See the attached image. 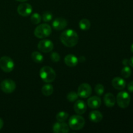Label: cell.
<instances>
[{
  "label": "cell",
  "mask_w": 133,
  "mask_h": 133,
  "mask_svg": "<svg viewBox=\"0 0 133 133\" xmlns=\"http://www.w3.org/2000/svg\"><path fill=\"white\" fill-rule=\"evenodd\" d=\"M60 38L65 46L72 48L77 44L79 36L75 31L72 29H68L62 32Z\"/></svg>",
  "instance_id": "obj_1"
},
{
  "label": "cell",
  "mask_w": 133,
  "mask_h": 133,
  "mask_svg": "<svg viewBox=\"0 0 133 133\" xmlns=\"http://www.w3.org/2000/svg\"><path fill=\"white\" fill-rule=\"evenodd\" d=\"M40 76L43 81L45 83H51L56 79V73L52 68L45 66L40 69Z\"/></svg>",
  "instance_id": "obj_2"
},
{
  "label": "cell",
  "mask_w": 133,
  "mask_h": 133,
  "mask_svg": "<svg viewBox=\"0 0 133 133\" xmlns=\"http://www.w3.org/2000/svg\"><path fill=\"white\" fill-rule=\"evenodd\" d=\"M85 120L80 115H74L69 119V127L74 131H79L84 127Z\"/></svg>",
  "instance_id": "obj_3"
},
{
  "label": "cell",
  "mask_w": 133,
  "mask_h": 133,
  "mask_svg": "<svg viewBox=\"0 0 133 133\" xmlns=\"http://www.w3.org/2000/svg\"><path fill=\"white\" fill-rule=\"evenodd\" d=\"M52 30L51 26L46 23H43L36 27L34 31V35L38 38H44L49 36Z\"/></svg>",
  "instance_id": "obj_4"
},
{
  "label": "cell",
  "mask_w": 133,
  "mask_h": 133,
  "mask_svg": "<svg viewBox=\"0 0 133 133\" xmlns=\"http://www.w3.org/2000/svg\"><path fill=\"white\" fill-rule=\"evenodd\" d=\"M131 101V97L128 92L122 91L117 95L116 102L118 106L122 109H126L129 107Z\"/></svg>",
  "instance_id": "obj_5"
},
{
  "label": "cell",
  "mask_w": 133,
  "mask_h": 133,
  "mask_svg": "<svg viewBox=\"0 0 133 133\" xmlns=\"http://www.w3.org/2000/svg\"><path fill=\"white\" fill-rule=\"evenodd\" d=\"M0 68L3 71L9 73L13 70L14 68V62L10 57L4 56L0 58Z\"/></svg>",
  "instance_id": "obj_6"
},
{
  "label": "cell",
  "mask_w": 133,
  "mask_h": 133,
  "mask_svg": "<svg viewBox=\"0 0 133 133\" xmlns=\"http://www.w3.org/2000/svg\"><path fill=\"white\" fill-rule=\"evenodd\" d=\"M15 82L12 79H5L1 83V89L5 93L10 94L12 93L16 89Z\"/></svg>",
  "instance_id": "obj_7"
},
{
  "label": "cell",
  "mask_w": 133,
  "mask_h": 133,
  "mask_svg": "<svg viewBox=\"0 0 133 133\" xmlns=\"http://www.w3.org/2000/svg\"><path fill=\"white\" fill-rule=\"evenodd\" d=\"M53 43L49 40H42L38 44V49L43 53H49L53 49Z\"/></svg>",
  "instance_id": "obj_8"
},
{
  "label": "cell",
  "mask_w": 133,
  "mask_h": 133,
  "mask_svg": "<svg viewBox=\"0 0 133 133\" xmlns=\"http://www.w3.org/2000/svg\"><path fill=\"white\" fill-rule=\"evenodd\" d=\"M77 94L79 97L82 98H87L92 94V88L87 83H83L78 88Z\"/></svg>",
  "instance_id": "obj_9"
},
{
  "label": "cell",
  "mask_w": 133,
  "mask_h": 133,
  "mask_svg": "<svg viewBox=\"0 0 133 133\" xmlns=\"http://www.w3.org/2000/svg\"><path fill=\"white\" fill-rule=\"evenodd\" d=\"M17 11H18V14L22 16L27 17L32 13V8L30 4L23 3H21L18 5Z\"/></svg>",
  "instance_id": "obj_10"
},
{
  "label": "cell",
  "mask_w": 133,
  "mask_h": 133,
  "mask_svg": "<svg viewBox=\"0 0 133 133\" xmlns=\"http://www.w3.org/2000/svg\"><path fill=\"white\" fill-rule=\"evenodd\" d=\"M53 131L55 133H68L70 131V127L64 122H58L53 125Z\"/></svg>",
  "instance_id": "obj_11"
},
{
  "label": "cell",
  "mask_w": 133,
  "mask_h": 133,
  "mask_svg": "<svg viewBox=\"0 0 133 133\" xmlns=\"http://www.w3.org/2000/svg\"><path fill=\"white\" fill-rule=\"evenodd\" d=\"M74 109L77 114H79V115L83 114L87 111V104L85 103L84 101H82V100H77L74 104Z\"/></svg>",
  "instance_id": "obj_12"
},
{
  "label": "cell",
  "mask_w": 133,
  "mask_h": 133,
  "mask_svg": "<svg viewBox=\"0 0 133 133\" xmlns=\"http://www.w3.org/2000/svg\"><path fill=\"white\" fill-rule=\"evenodd\" d=\"M67 21L63 18H57L53 21V27L55 29L62 30L65 29L67 26Z\"/></svg>",
  "instance_id": "obj_13"
},
{
  "label": "cell",
  "mask_w": 133,
  "mask_h": 133,
  "mask_svg": "<svg viewBox=\"0 0 133 133\" xmlns=\"http://www.w3.org/2000/svg\"><path fill=\"white\" fill-rule=\"evenodd\" d=\"M112 85L116 89L121 90H123L125 88L126 82L122 78L116 77L114 78L112 81Z\"/></svg>",
  "instance_id": "obj_14"
},
{
  "label": "cell",
  "mask_w": 133,
  "mask_h": 133,
  "mask_svg": "<svg viewBox=\"0 0 133 133\" xmlns=\"http://www.w3.org/2000/svg\"><path fill=\"white\" fill-rule=\"evenodd\" d=\"M87 104H88V106L91 109H98L101 105V99L99 97L93 96L88 99Z\"/></svg>",
  "instance_id": "obj_15"
},
{
  "label": "cell",
  "mask_w": 133,
  "mask_h": 133,
  "mask_svg": "<svg viewBox=\"0 0 133 133\" xmlns=\"http://www.w3.org/2000/svg\"><path fill=\"white\" fill-rule=\"evenodd\" d=\"M79 59L74 55L69 54L64 58V62L69 67H75L77 65Z\"/></svg>",
  "instance_id": "obj_16"
},
{
  "label": "cell",
  "mask_w": 133,
  "mask_h": 133,
  "mask_svg": "<svg viewBox=\"0 0 133 133\" xmlns=\"http://www.w3.org/2000/svg\"><path fill=\"white\" fill-rule=\"evenodd\" d=\"M104 103L107 107H113L116 103V99L114 95L111 93L106 94L104 96Z\"/></svg>",
  "instance_id": "obj_17"
},
{
  "label": "cell",
  "mask_w": 133,
  "mask_h": 133,
  "mask_svg": "<svg viewBox=\"0 0 133 133\" xmlns=\"http://www.w3.org/2000/svg\"><path fill=\"white\" fill-rule=\"evenodd\" d=\"M89 119L92 122L99 123V122H100L102 120L103 114H101V112L97 111V110H94V111H92L90 113Z\"/></svg>",
  "instance_id": "obj_18"
},
{
  "label": "cell",
  "mask_w": 133,
  "mask_h": 133,
  "mask_svg": "<svg viewBox=\"0 0 133 133\" xmlns=\"http://www.w3.org/2000/svg\"><path fill=\"white\" fill-rule=\"evenodd\" d=\"M42 92L45 96H49L53 93V87L51 84H47L42 88Z\"/></svg>",
  "instance_id": "obj_19"
},
{
  "label": "cell",
  "mask_w": 133,
  "mask_h": 133,
  "mask_svg": "<svg viewBox=\"0 0 133 133\" xmlns=\"http://www.w3.org/2000/svg\"><path fill=\"white\" fill-rule=\"evenodd\" d=\"M91 27V23L88 19L84 18L79 22V27L83 31H88Z\"/></svg>",
  "instance_id": "obj_20"
},
{
  "label": "cell",
  "mask_w": 133,
  "mask_h": 133,
  "mask_svg": "<svg viewBox=\"0 0 133 133\" xmlns=\"http://www.w3.org/2000/svg\"><path fill=\"white\" fill-rule=\"evenodd\" d=\"M31 58L34 62L36 63H42L44 61V57L38 51H34L31 54Z\"/></svg>",
  "instance_id": "obj_21"
},
{
  "label": "cell",
  "mask_w": 133,
  "mask_h": 133,
  "mask_svg": "<svg viewBox=\"0 0 133 133\" xmlns=\"http://www.w3.org/2000/svg\"><path fill=\"white\" fill-rule=\"evenodd\" d=\"M68 118V114L64 111L59 112L58 114L56 115V119L57 122H65Z\"/></svg>",
  "instance_id": "obj_22"
},
{
  "label": "cell",
  "mask_w": 133,
  "mask_h": 133,
  "mask_svg": "<svg viewBox=\"0 0 133 133\" xmlns=\"http://www.w3.org/2000/svg\"><path fill=\"white\" fill-rule=\"evenodd\" d=\"M41 16L37 12H35L32 14L31 16V23L35 25L39 24L41 22Z\"/></svg>",
  "instance_id": "obj_23"
},
{
  "label": "cell",
  "mask_w": 133,
  "mask_h": 133,
  "mask_svg": "<svg viewBox=\"0 0 133 133\" xmlns=\"http://www.w3.org/2000/svg\"><path fill=\"white\" fill-rule=\"evenodd\" d=\"M131 74H132V71L130 67L128 66H125L121 71V74L122 76L125 78H129L131 76Z\"/></svg>",
  "instance_id": "obj_24"
},
{
  "label": "cell",
  "mask_w": 133,
  "mask_h": 133,
  "mask_svg": "<svg viewBox=\"0 0 133 133\" xmlns=\"http://www.w3.org/2000/svg\"><path fill=\"white\" fill-rule=\"evenodd\" d=\"M78 97H79V95L77 92H74V91H71L70 93H68L66 97H67V99L70 102H74V101H77Z\"/></svg>",
  "instance_id": "obj_25"
},
{
  "label": "cell",
  "mask_w": 133,
  "mask_h": 133,
  "mask_svg": "<svg viewBox=\"0 0 133 133\" xmlns=\"http://www.w3.org/2000/svg\"><path fill=\"white\" fill-rule=\"evenodd\" d=\"M104 91H105V88H104L103 85L101 84H96V87H95V92L98 96L103 95V94L104 93Z\"/></svg>",
  "instance_id": "obj_26"
},
{
  "label": "cell",
  "mask_w": 133,
  "mask_h": 133,
  "mask_svg": "<svg viewBox=\"0 0 133 133\" xmlns=\"http://www.w3.org/2000/svg\"><path fill=\"white\" fill-rule=\"evenodd\" d=\"M53 19V15L51 12H45L43 14V20L44 22H50L51 19Z\"/></svg>",
  "instance_id": "obj_27"
},
{
  "label": "cell",
  "mask_w": 133,
  "mask_h": 133,
  "mask_svg": "<svg viewBox=\"0 0 133 133\" xmlns=\"http://www.w3.org/2000/svg\"><path fill=\"white\" fill-rule=\"evenodd\" d=\"M51 58L53 62H58L60 61V59H61V57H60V55L58 53L53 52V53L51 54Z\"/></svg>",
  "instance_id": "obj_28"
},
{
  "label": "cell",
  "mask_w": 133,
  "mask_h": 133,
  "mask_svg": "<svg viewBox=\"0 0 133 133\" xmlns=\"http://www.w3.org/2000/svg\"><path fill=\"white\" fill-rule=\"evenodd\" d=\"M127 89L130 92H133V81H131L127 84Z\"/></svg>",
  "instance_id": "obj_29"
},
{
  "label": "cell",
  "mask_w": 133,
  "mask_h": 133,
  "mask_svg": "<svg viewBox=\"0 0 133 133\" xmlns=\"http://www.w3.org/2000/svg\"><path fill=\"white\" fill-rule=\"evenodd\" d=\"M122 63L124 66H129V60L128 59H124L122 61Z\"/></svg>",
  "instance_id": "obj_30"
},
{
  "label": "cell",
  "mask_w": 133,
  "mask_h": 133,
  "mask_svg": "<svg viewBox=\"0 0 133 133\" xmlns=\"http://www.w3.org/2000/svg\"><path fill=\"white\" fill-rule=\"evenodd\" d=\"M129 65L133 68V57L131 58V59L129 60Z\"/></svg>",
  "instance_id": "obj_31"
},
{
  "label": "cell",
  "mask_w": 133,
  "mask_h": 133,
  "mask_svg": "<svg viewBox=\"0 0 133 133\" xmlns=\"http://www.w3.org/2000/svg\"><path fill=\"white\" fill-rule=\"evenodd\" d=\"M3 126V121L2 119L0 118V130L2 129Z\"/></svg>",
  "instance_id": "obj_32"
},
{
  "label": "cell",
  "mask_w": 133,
  "mask_h": 133,
  "mask_svg": "<svg viewBox=\"0 0 133 133\" xmlns=\"http://www.w3.org/2000/svg\"><path fill=\"white\" fill-rule=\"evenodd\" d=\"M17 1H19V2H25V1H28V0H16Z\"/></svg>",
  "instance_id": "obj_33"
},
{
  "label": "cell",
  "mask_w": 133,
  "mask_h": 133,
  "mask_svg": "<svg viewBox=\"0 0 133 133\" xmlns=\"http://www.w3.org/2000/svg\"><path fill=\"white\" fill-rule=\"evenodd\" d=\"M131 52L133 53V44L131 45Z\"/></svg>",
  "instance_id": "obj_34"
}]
</instances>
